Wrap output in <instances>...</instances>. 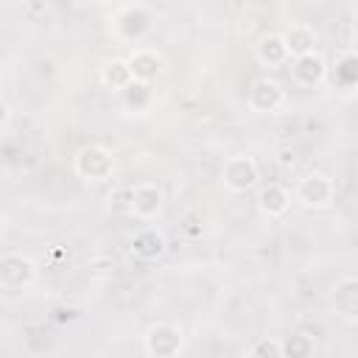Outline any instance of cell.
Returning <instances> with one entry per match:
<instances>
[{
  "instance_id": "cell-4",
  "label": "cell",
  "mask_w": 358,
  "mask_h": 358,
  "mask_svg": "<svg viewBox=\"0 0 358 358\" xmlns=\"http://www.w3.org/2000/svg\"><path fill=\"white\" fill-rule=\"evenodd\" d=\"M221 179H224V187L229 193H249L260 182V168L249 154H235L224 162Z\"/></svg>"
},
{
  "instance_id": "cell-18",
  "label": "cell",
  "mask_w": 358,
  "mask_h": 358,
  "mask_svg": "<svg viewBox=\"0 0 358 358\" xmlns=\"http://www.w3.org/2000/svg\"><path fill=\"white\" fill-rule=\"evenodd\" d=\"M123 101H126L129 109L145 112L148 103H151V84H145V81H131V84L123 90Z\"/></svg>"
},
{
  "instance_id": "cell-13",
  "label": "cell",
  "mask_w": 358,
  "mask_h": 358,
  "mask_svg": "<svg viewBox=\"0 0 358 358\" xmlns=\"http://www.w3.org/2000/svg\"><path fill=\"white\" fill-rule=\"evenodd\" d=\"M282 42H285L288 56L296 59V56H305V53L316 50V31H313L308 22H294V25L282 34Z\"/></svg>"
},
{
  "instance_id": "cell-11",
  "label": "cell",
  "mask_w": 358,
  "mask_h": 358,
  "mask_svg": "<svg viewBox=\"0 0 358 358\" xmlns=\"http://www.w3.org/2000/svg\"><path fill=\"white\" fill-rule=\"evenodd\" d=\"M126 62L131 67L134 81H145V84H151L162 70V56L157 50H148V48H134Z\"/></svg>"
},
{
  "instance_id": "cell-9",
  "label": "cell",
  "mask_w": 358,
  "mask_h": 358,
  "mask_svg": "<svg viewBox=\"0 0 358 358\" xmlns=\"http://www.w3.org/2000/svg\"><path fill=\"white\" fill-rule=\"evenodd\" d=\"M291 78H294V84H299L305 90L319 87L327 78V62H324V56L316 53V50H310L305 56H296L294 64H291Z\"/></svg>"
},
{
  "instance_id": "cell-10",
  "label": "cell",
  "mask_w": 358,
  "mask_h": 358,
  "mask_svg": "<svg viewBox=\"0 0 358 358\" xmlns=\"http://www.w3.org/2000/svg\"><path fill=\"white\" fill-rule=\"evenodd\" d=\"M131 255L137 260H145V263H154L165 255V235L157 229V227H145L140 229L134 238H131Z\"/></svg>"
},
{
  "instance_id": "cell-22",
  "label": "cell",
  "mask_w": 358,
  "mask_h": 358,
  "mask_svg": "<svg viewBox=\"0 0 358 358\" xmlns=\"http://www.w3.org/2000/svg\"><path fill=\"white\" fill-rule=\"evenodd\" d=\"M90 3H109V0H90Z\"/></svg>"
},
{
  "instance_id": "cell-8",
  "label": "cell",
  "mask_w": 358,
  "mask_h": 358,
  "mask_svg": "<svg viewBox=\"0 0 358 358\" xmlns=\"http://www.w3.org/2000/svg\"><path fill=\"white\" fill-rule=\"evenodd\" d=\"M162 201H165V196H162V187H159L157 182H140V185L129 193V210H131L140 221L157 218L159 210H162Z\"/></svg>"
},
{
  "instance_id": "cell-2",
  "label": "cell",
  "mask_w": 358,
  "mask_h": 358,
  "mask_svg": "<svg viewBox=\"0 0 358 358\" xmlns=\"http://www.w3.org/2000/svg\"><path fill=\"white\" fill-rule=\"evenodd\" d=\"M154 22H157V14H154L148 6L134 3V6H126V8L115 17L112 31H115V36L123 39V42H140L145 34H151Z\"/></svg>"
},
{
  "instance_id": "cell-1",
  "label": "cell",
  "mask_w": 358,
  "mask_h": 358,
  "mask_svg": "<svg viewBox=\"0 0 358 358\" xmlns=\"http://www.w3.org/2000/svg\"><path fill=\"white\" fill-rule=\"evenodd\" d=\"M73 168H76L78 179H84V182H106L115 173V157L106 145L90 143V145L76 151Z\"/></svg>"
},
{
  "instance_id": "cell-6",
  "label": "cell",
  "mask_w": 358,
  "mask_h": 358,
  "mask_svg": "<svg viewBox=\"0 0 358 358\" xmlns=\"http://www.w3.org/2000/svg\"><path fill=\"white\" fill-rule=\"evenodd\" d=\"M36 280V263L25 255H3L0 257V285L8 291L28 288Z\"/></svg>"
},
{
  "instance_id": "cell-3",
  "label": "cell",
  "mask_w": 358,
  "mask_h": 358,
  "mask_svg": "<svg viewBox=\"0 0 358 358\" xmlns=\"http://www.w3.org/2000/svg\"><path fill=\"white\" fill-rule=\"evenodd\" d=\"M143 350L145 355L151 358H173L185 350V336L176 324H168V322H159V324H151L143 336Z\"/></svg>"
},
{
  "instance_id": "cell-14",
  "label": "cell",
  "mask_w": 358,
  "mask_h": 358,
  "mask_svg": "<svg viewBox=\"0 0 358 358\" xmlns=\"http://www.w3.org/2000/svg\"><path fill=\"white\" fill-rule=\"evenodd\" d=\"M257 62L268 70H277L282 64H288V50H285V42H282V34H266L260 42H257Z\"/></svg>"
},
{
  "instance_id": "cell-7",
  "label": "cell",
  "mask_w": 358,
  "mask_h": 358,
  "mask_svg": "<svg viewBox=\"0 0 358 358\" xmlns=\"http://www.w3.org/2000/svg\"><path fill=\"white\" fill-rule=\"evenodd\" d=\"M336 196V185L327 173L322 171H313L308 176L299 179V187H296V199L305 204V207H327Z\"/></svg>"
},
{
  "instance_id": "cell-5",
  "label": "cell",
  "mask_w": 358,
  "mask_h": 358,
  "mask_svg": "<svg viewBox=\"0 0 358 358\" xmlns=\"http://www.w3.org/2000/svg\"><path fill=\"white\" fill-rule=\"evenodd\" d=\"M246 103L257 115H271L285 103V90H282V84L277 78L260 76V78L252 81V87L246 92Z\"/></svg>"
},
{
  "instance_id": "cell-17",
  "label": "cell",
  "mask_w": 358,
  "mask_h": 358,
  "mask_svg": "<svg viewBox=\"0 0 358 358\" xmlns=\"http://www.w3.org/2000/svg\"><path fill=\"white\" fill-rule=\"evenodd\" d=\"M316 352V338L308 333H294L282 341V358H310Z\"/></svg>"
},
{
  "instance_id": "cell-12",
  "label": "cell",
  "mask_w": 358,
  "mask_h": 358,
  "mask_svg": "<svg viewBox=\"0 0 358 358\" xmlns=\"http://www.w3.org/2000/svg\"><path fill=\"white\" fill-rule=\"evenodd\" d=\"M288 207H291V196H288V190H285L282 185L268 182V185H263V187L257 190V210H260L263 215L280 218V215L288 213Z\"/></svg>"
},
{
  "instance_id": "cell-21",
  "label": "cell",
  "mask_w": 358,
  "mask_h": 358,
  "mask_svg": "<svg viewBox=\"0 0 358 358\" xmlns=\"http://www.w3.org/2000/svg\"><path fill=\"white\" fill-rule=\"evenodd\" d=\"M8 120H11V109H8V103H3V101H0V129H3Z\"/></svg>"
},
{
  "instance_id": "cell-19",
  "label": "cell",
  "mask_w": 358,
  "mask_h": 358,
  "mask_svg": "<svg viewBox=\"0 0 358 358\" xmlns=\"http://www.w3.org/2000/svg\"><path fill=\"white\" fill-rule=\"evenodd\" d=\"M355 81H358V59H355V53H344L336 62V84L341 90H352Z\"/></svg>"
},
{
  "instance_id": "cell-16",
  "label": "cell",
  "mask_w": 358,
  "mask_h": 358,
  "mask_svg": "<svg viewBox=\"0 0 358 358\" xmlns=\"http://www.w3.org/2000/svg\"><path fill=\"white\" fill-rule=\"evenodd\" d=\"M336 310L344 313L347 319L355 316V310H358V282H355V277H344L336 285Z\"/></svg>"
},
{
  "instance_id": "cell-20",
  "label": "cell",
  "mask_w": 358,
  "mask_h": 358,
  "mask_svg": "<svg viewBox=\"0 0 358 358\" xmlns=\"http://www.w3.org/2000/svg\"><path fill=\"white\" fill-rule=\"evenodd\" d=\"M252 358H282V341L274 336H260L252 347H249Z\"/></svg>"
},
{
  "instance_id": "cell-15",
  "label": "cell",
  "mask_w": 358,
  "mask_h": 358,
  "mask_svg": "<svg viewBox=\"0 0 358 358\" xmlns=\"http://www.w3.org/2000/svg\"><path fill=\"white\" fill-rule=\"evenodd\" d=\"M101 81H103V87H109V90H115V92H123V90L134 81L129 62H126V59H112V62H106L103 70H101Z\"/></svg>"
}]
</instances>
